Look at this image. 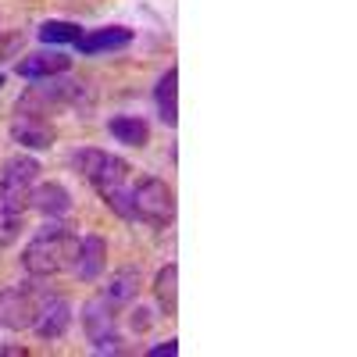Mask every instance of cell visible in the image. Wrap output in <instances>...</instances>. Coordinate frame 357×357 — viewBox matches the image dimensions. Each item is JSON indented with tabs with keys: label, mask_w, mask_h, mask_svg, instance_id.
Returning a JSON list of instances; mask_svg holds the SVG:
<instances>
[{
	"label": "cell",
	"mask_w": 357,
	"mask_h": 357,
	"mask_svg": "<svg viewBox=\"0 0 357 357\" xmlns=\"http://www.w3.org/2000/svg\"><path fill=\"white\" fill-rule=\"evenodd\" d=\"M22 211H15V207L8 204H0V247H11L18 240V232H22Z\"/></svg>",
	"instance_id": "d6986e66"
},
{
	"label": "cell",
	"mask_w": 357,
	"mask_h": 357,
	"mask_svg": "<svg viewBox=\"0 0 357 357\" xmlns=\"http://www.w3.org/2000/svg\"><path fill=\"white\" fill-rule=\"evenodd\" d=\"M82 333L93 343L97 354H118L122 340H118V307H111L104 296H89L82 304Z\"/></svg>",
	"instance_id": "8992f818"
},
{
	"label": "cell",
	"mask_w": 357,
	"mask_h": 357,
	"mask_svg": "<svg viewBox=\"0 0 357 357\" xmlns=\"http://www.w3.org/2000/svg\"><path fill=\"white\" fill-rule=\"evenodd\" d=\"M68 65H72V57L68 54H61V50H36V54H25L22 61L15 65V72L22 75V79H50V75H61V72H68Z\"/></svg>",
	"instance_id": "8fae6325"
},
{
	"label": "cell",
	"mask_w": 357,
	"mask_h": 357,
	"mask_svg": "<svg viewBox=\"0 0 357 357\" xmlns=\"http://www.w3.org/2000/svg\"><path fill=\"white\" fill-rule=\"evenodd\" d=\"M146 325H151V311L136 307V311H132V329H146Z\"/></svg>",
	"instance_id": "44dd1931"
},
{
	"label": "cell",
	"mask_w": 357,
	"mask_h": 357,
	"mask_svg": "<svg viewBox=\"0 0 357 357\" xmlns=\"http://www.w3.org/2000/svg\"><path fill=\"white\" fill-rule=\"evenodd\" d=\"M8 132H11V139L18 146H25V151H47V146L54 143V136H57L50 118H40V114H15Z\"/></svg>",
	"instance_id": "9c48e42d"
},
{
	"label": "cell",
	"mask_w": 357,
	"mask_h": 357,
	"mask_svg": "<svg viewBox=\"0 0 357 357\" xmlns=\"http://www.w3.org/2000/svg\"><path fill=\"white\" fill-rule=\"evenodd\" d=\"M65 107H89V89L79 79H65L61 75H50V79H36V86H29L25 93L15 104V114H54V111H65Z\"/></svg>",
	"instance_id": "3957f363"
},
{
	"label": "cell",
	"mask_w": 357,
	"mask_h": 357,
	"mask_svg": "<svg viewBox=\"0 0 357 357\" xmlns=\"http://www.w3.org/2000/svg\"><path fill=\"white\" fill-rule=\"evenodd\" d=\"M132 218L154 229H168L175 222V190L161 175H139L132 183Z\"/></svg>",
	"instance_id": "277c9868"
},
{
	"label": "cell",
	"mask_w": 357,
	"mask_h": 357,
	"mask_svg": "<svg viewBox=\"0 0 357 357\" xmlns=\"http://www.w3.org/2000/svg\"><path fill=\"white\" fill-rule=\"evenodd\" d=\"M154 296H158V307L172 318L175 307H178V264L175 261H168L154 275Z\"/></svg>",
	"instance_id": "e0dca14e"
},
{
	"label": "cell",
	"mask_w": 357,
	"mask_h": 357,
	"mask_svg": "<svg viewBox=\"0 0 357 357\" xmlns=\"http://www.w3.org/2000/svg\"><path fill=\"white\" fill-rule=\"evenodd\" d=\"M40 40L50 43V47H57V43H72V47H75V43L82 40V29H79L75 22H57V18H54V22H43V25H40Z\"/></svg>",
	"instance_id": "ac0fdd59"
},
{
	"label": "cell",
	"mask_w": 357,
	"mask_h": 357,
	"mask_svg": "<svg viewBox=\"0 0 357 357\" xmlns=\"http://www.w3.org/2000/svg\"><path fill=\"white\" fill-rule=\"evenodd\" d=\"M68 161L75 172H82V178L97 190V197L118 218L132 222V165L126 158L97 151V146H82Z\"/></svg>",
	"instance_id": "6da1fadb"
},
{
	"label": "cell",
	"mask_w": 357,
	"mask_h": 357,
	"mask_svg": "<svg viewBox=\"0 0 357 357\" xmlns=\"http://www.w3.org/2000/svg\"><path fill=\"white\" fill-rule=\"evenodd\" d=\"M47 301V293L33 286H8L0 289V325L4 329H33V321L40 314V304Z\"/></svg>",
	"instance_id": "52a82bcc"
},
{
	"label": "cell",
	"mask_w": 357,
	"mask_h": 357,
	"mask_svg": "<svg viewBox=\"0 0 357 357\" xmlns=\"http://www.w3.org/2000/svg\"><path fill=\"white\" fill-rule=\"evenodd\" d=\"M75 254H79V236L68 225H61L57 218H47L33 232V240L25 243L22 264H25V272L33 279H50V275L72 272Z\"/></svg>",
	"instance_id": "7a4b0ae2"
},
{
	"label": "cell",
	"mask_w": 357,
	"mask_h": 357,
	"mask_svg": "<svg viewBox=\"0 0 357 357\" xmlns=\"http://www.w3.org/2000/svg\"><path fill=\"white\" fill-rule=\"evenodd\" d=\"M104 264H107V243H104V236H82L75 264H72V275L82 279V282H97L100 272H104Z\"/></svg>",
	"instance_id": "30bf717a"
},
{
	"label": "cell",
	"mask_w": 357,
	"mask_h": 357,
	"mask_svg": "<svg viewBox=\"0 0 357 357\" xmlns=\"http://www.w3.org/2000/svg\"><path fill=\"white\" fill-rule=\"evenodd\" d=\"M40 183V161L29 154H15L0 165V204L15 207V211H29V193Z\"/></svg>",
	"instance_id": "5b68a950"
},
{
	"label": "cell",
	"mask_w": 357,
	"mask_h": 357,
	"mask_svg": "<svg viewBox=\"0 0 357 357\" xmlns=\"http://www.w3.org/2000/svg\"><path fill=\"white\" fill-rule=\"evenodd\" d=\"M29 207L40 211L43 218H65L72 211V193L61 183H36L29 193Z\"/></svg>",
	"instance_id": "7c38bea8"
},
{
	"label": "cell",
	"mask_w": 357,
	"mask_h": 357,
	"mask_svg": "<svg viewBox=\"0 0 357 357\" xmlns=\"http://www.w3.org/2000/svg\"><path fill=\"white\" fill-rule=\"evenodd\" d=\"M154 104H158V118H161L168 129H175V126H178V68H175V65L158 79V86H154Z\"/></svg>",
	"instance_id": "9a60e30c"
},
{
	"label": "cell",
	"mask_w": 357,
	"mask_h": 357,
	"mask_svg": "<svg viewBox=\"0 0 357 357\" xmlns=\"http://www.w3.org/2000/svg\"><path fill=\"white\" fill-rule=\"evenodd\" d=\"M132 43V29L126 25H107V29H93V33H82V40L75 43L79 54H104V50H126Z\"/></svg>",
	"instance_id": "4fadbf2b"
},
{
	"label": "cell",
	"mask_w": 357,
	"mask_h": 357,
	"mask_svg": "<svg viewBox=\"0 0 357 357\" xmlns=\"http://www.w3.org/2000/svg\"><path fill=\"white\" fill-rule=\"evenodd\" d=\"M146 354H151V357H175V354H178V340H168V343H161V347H151Z\"/></svg>",
	"instance_id": "ffe728a7"
},
{
	"label": "cell",
	"mask_w": 357,
	"mask_h": 357,
	"mask_svg": "<svg viewBox=\"0 0 357 357\" xmlns=\"http://www.w3.org/2000/svg\"><path fill=\"white\" fill-rule=\"evenodd\" d=\"M72 325V304L65 301V296H47V301L40 304V314L33 321V333L43 340V343H57Z\"/></svg>",
	"instance_id": "ba28073f"
},
{
	"label": "cell",
	"mask_w": 357,
	"mask_h": 357,
	"mask_svg": "<svg viewBox=\"0 0 357 357\" xmlns=\"http://www.w3.org/2000/svg\"><path fill=\"white\" fill-rule=\"evenodd\" d=\"M107 132H111L118 143L136 146V151L151 143V126H146L139 114H114V118H107Z\"/></svg>",
	"instance_id": "2e32d148"
},
{
	"label": "cell",
	"mask_w": 357,
	"mask_h": 357,
	"mask_svg": "<svg viewBox=\"0 0 357 357\" xmlns=\"http://www.w3.org/2000/svg\"><path fill=\"white\" fill-rule=\"evenodd\" d=\"M100 296H104L111 307H118V311L129 307L136 296H139V268H132V264L129 268H118V272L107 279V286L100 289Z\"/></svg>",
	"instance_id": "5bb4252c"
}]
</instances>
